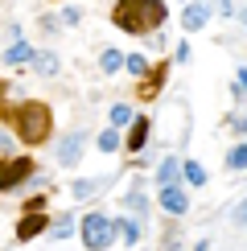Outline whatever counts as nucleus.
Returning a JSON list of instances; mask_svg holds the SVG:
<instances>
[{"mask_svg": "<svg viewBox=\"0 0 247 251\" xmlns=\"http://www.w3.org/2000/svg\"><path fill=\"white\" fill-rule=\"evenodd\" d=\"M243 91H247V66L239 70V82H235V95H243Z\"/></svg>", "mask_w": 247, "mask_h": 251, "instance_id": "obj_23", "label": "nucleus"}, {"mask_svg": "<svg viewBox=\"0 0 247 251\" xmlns=\"http://www.w3.org/2000/svg\"><path fill=\"white\" fill-rule=\"evenodd\" d=\"M231 128H235V132H247V116H235V120H231Z\"/></svg>", "mask_w": 247, "mask_h": 251, "instance_id": "obj_24", "label": "nucleus"}, {"mask_svg": "<svg viewBox=\"0 0 247 251\" xmlns=\"http://www.w3.org/2000/svg\"><path fill=\"white\" fill-rule=\"evenodd\" d=\"M226 169H247V144H235L226 152Z\"/></svg>", "mask_w": 247, "mask_h": 251, "instance_id": "obj_18", "label": "nucleus"}, {"mask_svg": "<svg viewBox=\"0 0 247 251\" xmlns=\"http://www.w3.org/2000/svg\"><path fill=\"white\" fill-rule=\"evenodd\" d=\"M116 149H120L116 128H103V132H99V152H116Z\"/></svg>", "mask_w": 247, "mask_h": 251, "instance_id": "obj_20", "label": "nucleus"}, {"mask_svg": "<svg viewBox=\"0 0 247 251\" xmlns=\"http://www.w3.org/2000/svg\"><path fill=\"white\" fill-rule=\"evenodd\" d=\"M181 181H190V185H206V169L198 161H185L181 165Z\"/></svg>", "mask_w": 247, "mask_h": 251, "instance_id": "obj_15", "label": "nucleus"}, {"mask_svg": "<svg viewBox=\"0 0 247 251\" xmlns=\"http://www.w3.org/2000/svg\"><path fill=\"white\" fill-rule=\"evenodd\" d=\"M0 95H4V87H0Z\"/></svg>", "mask_w": 247, "mask_h": 251, "instance_id": "obj_27", "label": "nucleus"}, {"mask_svg": "<svg viewBox=\"0 0 247 251\" xmlns=\"http://www.w3.org/2000/svg\"><path fill=\"white\" fill-rule=\"evenodd\" d=\"M78 156H82V132H70L66 140H62V149H58V161L62 165H74Z\"/></svg>", "mask_w": 247, "mask_h": 251, "instance_id": "obj_8", "label": "nucleus"}, {"mask_svg": "<svg viewBox=\"0 0 247 251\" xmlns=\"http://www.w3.org/2000/svg\"><path fill=\"white\" fill-rule=\"evenodd\" d=\"M243 25H247V13H243Z\"/></svg>", "mask_w": 247, "mask_h": 251, "instance_id": "obj_26", "label": "nucleus"}, {"mask_svg": "<svg viewBox=\"0 0 247 251\" xmlns=\"http://www.w3.org/2000/svg\"><path fill=\"white\" fill-rule=\"evenodd\" d=\"M185 206H190V198L181 190H161V210L165 214H185Z\"/></svg>", "mask_w": 247, "mask_h": 251, "instance_id": "obj_10", "label": "nucleus"}, {"mask_svg": "<svg viewBox=\"0 0 247 251\" xmlns=\"http://www.w3.org/2000/svg\"><path fill=\"white\" fill-rule=\"evenodd\" d=\"M206 21H210V8H206V4H185V13H181V25L185 29H202Z\"/></svg>", "mask_w": 247, "mask_h": 251, "instance_id": "obj_12", "label": "nucleus"}, {"mask_svg": "<svg viewBox=\"0 0 247 251\" xmlns=\"http://www.w3.org/2000/svg\"><path fill=\"white\" fill-rule=\"evenodd\" d=\"M70 231H74V218H58V223H49V239H54V243H62V239H70Z\"/></svg>", "mask_w": 247, "mask_h": 251, "instance_id": "obj_17", "label": "nucleus"}, {"mask_svg": "<svg viewBox=\"0 0 247 251\" xmlns=\"http://www.w3.org/2000/svg\"><path fill=\"white\" fill-rule=\"evenodd\" d=\"M41 231H49V218L37 214V210H25V218H21V226H17V239H33Z\"/></svg>", "mask_w": 247, "mask_h": 251, "instance_id": "obj_5", "label": "nucleus"}, {"mask_svg": "<svg viewBox=\"0 0 247 251\" xmlns=\"http://www.w3.org/2000/svg\"><path fill=\"white\" fill-rule=\"evenodd\" d=\"M33 70L41 78H54L58 75V54H54V50H37V54H33Z\"/></svg>", "mask_w": 247, "mask_h": 251, "instance_id": "obj_9", "label": "nucleus"}, {"mask_svg": "<svg viewBox=\"0 0 247 251\" xmlns=\"http://www.w3.org/2000/svg\"><path fill=\"white\" fill-rule=\"evenodd\" d=\"M33 173V161L29 156H13V161H0V194H8V190H17L25 177Z\"/></svg>", "mask_w": 247, "mask_h": 251, "instance_id": "obj_4", "label": "nucleus"}, {"mask_svg": "<svg viewBox=\"0 0 247 251\" xmlns=\"http://www.w3.org/2000/svg\"><path fill=\"white\" fill-rule=\"evenodd\" d=\"M165 17H169V8L161 0H120L116 4V25L124 33H144L152 25H165Z\"/></svg>", "mask_w": 247, "mask_h": 251, "instance_id": "obj_1", "label": "nucleus"}, {"mask_svg": "<svg viewBox=\"0 0 247 251\" xmlns=\"http://www.w3.org/2000/svg\"><path fill=\"white\" fill-rule=\"evenodd\" d=\"M33 54H37V50L29 46V41H13V46L4 50V62H8V66H21V62H33Z\"/></svg>", "mask_w": 247, "mask_h": 251, "instance_id": "obj_11", "label": "nucleus"}, {"mask_svg": "<svg viewBox=\"0 0 247 251\" xmlns=\"http://www.w3.org/2000/svg\"><path fill=\"white\" fill-rule=\"evenodd\" d=\"M144 140H148V120L136 116V120H132V132H128V149H132V152H140V149H144Z\"/></svg>", "mask_w": 247, "mask_h": 251, "instance_id": "obj_13", "label": "nucleus"}, {"mask_svg": "<svg viewBox=\"0 0 247 251\" xmlns=\"http://www.w3.org/2000/svg\"><path fill=\"white\" fill-rule=\"evenodd\" d=\"M116 243V223L107 214H87L82 218V247L87 251H103Z\"/></svg>", "mask_w": 247, "mask_h": 251, "instance_id": "obj_3", "label": "nucleus"}, {"mask_svg": "<svg viewBox=\"0 0 247 251\" xmlns=\"http://www.w3.org/2000/svg\"><path fill=\"white\" fill-rule=\"evenodd\" d=\"M17 132L25 144H41L49 136V107L46 103H21L17 107Z\"/></svg>", "mask_w": 247, "mask_h": 251, "instance_id": "obj_2", "label": "nucleus"}, {"mask_svg": "<svg viewBox=\"0 0 247 251\" xmlns=\"http://www.w3.org/2000/svg\"><path fill=\"white\" fill-rule=\"evenodd\" d=\"M235 223H239V226H247V202L239 206V210H235Z\"/></svg>", "mask_w": 247, "mask_h": 251, "instance_id": "obj_25", "label": "nucleus"}, {"mask_svg": "<svg viewBox=\"0 0 247 251\" xmlns=\"http://www.w3.org/2000/svg\"><path fill=\"white\" fill-rule=\"evenodd\" d=\"M116 235H120L128 247H136V239H140V226L132 223V218H120V223H116Z\"/></svg>", "mask_w": 247, "mask_h": 251, "instance_id": "obj_14", "label": "nucleus"}, {"mask_svg": "<svg viewBox=\"0 0 247 251\" xmlns=\"http://www.w3.org/2000/svg\"><path fill=\"white\" fill-rule=\"evenodd\" d=\"M124 70H128V75H144V70H148V62H144L140 54H128V58H124Z\"/></svg>", "mask_w": 247, "mask_h": 251, "instance_id": "obj_22", "label": "nucleus"}, {"mask_svg": "<svg viewBox=\"0 0 247 251\" xmlns=\"http://www.w3.org/2000/svg\"><path fill=\"white\" fill-rule=\"evenodd\" d=\"M99 62H103V70H107V75H116V70L124 66V58H120V50H103V58H99Z\"/></svg>", "mask_w": 247, "mask_h": 251, "instance_id": "obj_21", "label": "nucleus"}, {"mask_svg": "<svg viewBox=\"0 0 247 251\" xmlns=\"http://www.w3.org/2000/svg\"><path fill=\"white\" fill-rule=\"evenodd\" d=\"M128 210H136V214H144V210H148V202H144V190H140V181H132V194H128Z\"/></svg>", "mask_w": 247, "mask_h": 251, "instance_id": "obj_19", "label": "nucleus"}, {"mask_svg": "<svg viewBox=\"0 0 247 251\" xmlns=\"http://www.w3.org/2000/svg\"><path fill=\"white\" fill-rule=\"evenodd\" d=\"M103 190H107L103 177H78V181H70V194H74V198H95Z\"/></svg>", "mask_w": 247, "mask_h": 251, "instance_id": "obj_7", "label": "nucleus"}, {"mask_svg": "<svg viewBox=\"0 0 247 251\" xmlns=\"http://www.w3.org/2000/svg\"><path fill=\"white\" fill-rule=\"evenodd\" d=\"M132 120H136V111H132L128 103H116V107H111V128H128Z\"/></svg>", "mask_w": 247, "mask_h": 251, "instance_id": "obj_16", "label": "nucleus"}, {"mask_svg": "<svg viewBox=\"0 0 247 251\" xmlns=\"http://www.w3.org/2000/svg\"><path fill=\"white\" fill-rule=\"evenodd\" d=\"M157 181H161V190H177V181H181V161L165 156L161 169H157Z\"/></svg>", "mask_w": 247, "mask_h": 251, "instance_id": "obj_6", "label": "nucleus"}]
</instances>
